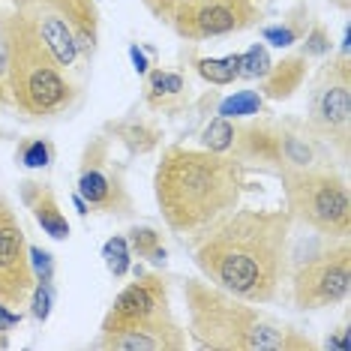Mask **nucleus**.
<instances>
[{"instance_id":"1","label":"nucleus","mask_w":351,"mask_h":351,"mask_svg":"<svg viewBox=\"0 0 351 351\" xmlns=\"http://www.w3.org/2000/svg\"><path fill=\"white\" fill-rule=\"evenodd\" d=\"M289 237V210H231L202 234L195 265L217 289L261 306L276 300L285 279Z\"/></svg>"},{"instance_id":"2","label":"nucleus","mask_w":351,"mask_h":351,"mask_svg":"<svg viewBox=\"0 0 351 351\" xmlns=\"http://www.w3.org/2000/svg\"><path fill=\"white\" fill-rule=\"evenodd\" d=\"M154 189L165 226L180 237H202L237 207L246 171L241 159L228 154L169 147L156 165Z\"/></svg>"},{"instance_id":"3","label":"nucleus","mask_w":351,"mask_h":351,"mask_svg":"<svg viewBox=\"0 0 351 351\" xmlns=\"http://www.w3.org/2000/svg\"><path fill=\"white\" fill-rule=\"evenodd\" d=\"M189 313V337L198 348L210 351H298L315 348L298 327L279 322L258 309V303L241 300L213 282H183Z\"/></svg>"},{"instance_id":"4","label":"nucleus","mask_w":351,"mask_h":351,"mask_svg":"<svg viewBox=\"0 0 351 351\" xmlns=\"http://www.w3.org/2000/svg\"><path fill=\"white\" fill-rule=\"evenodd\" d=\"M130 282L108 306L99 327V348L111 351H178L186 346V333L174 322L169 289L159 276H141Z\"/></svg>"},{"instance_id":"5","label":"nucleus","mask_w":351,"mask_h":351,"mask_svg":"<svg viewBox=\"0 0 351 351\" xmlns=\"http://www.w3.org/2000/svg\"><path fill=\"white\" fill-rule=\"evenodd\" d=\"M10 45V93L12 106L34 117L58 114L73 102V84L51 54L49 43L30 19H12L3 27Z\"/></svg>"},{"instance_id":"6","label":"nucleus","mask_w":351,"mask_h":351,"mask_svg":"<svg viewBox=\"0 0 351 351\" xmlns=\"http://www.w3.org/2000/svg\"><path fill=\"white\" fill-rule=\"evenodd\" d=\"M279 178L285 186L291 222H303L327 237H348L351 198L342 174L306 165V169H282Z\"/></svg>"},{"instance_id":"7","label":"nucleus","mask_w":351,"mask_h":351,"mask_svg":"<svg viewBox=\"0 0 351 351\" xmlns=\"http://www.w3.org/2000/svg\"><path fill=\"white\" fill-rule=\"evenodd\" d=\"M351 291V250L348 237H339L337 246L315 252L294 270L291 294L300 309L337 306Z\"/></svg>"},{"instance_id":"8","label":"nucleus","mask_w":351,"mask_h":351,"mask_svg":"<svg viewBox=\"0 0 351 351\" xmlns=\"http://www.w3.org/2000/svg\"><path fill=\"white\" fill-rule=\"evenodd\" d=\"M348 121H351V73L342 54L339 63H330L322 75V84L313 93L309 126L315 135L337 141L339 150L348 147Z\"/></svg>"},{"instance_id":"9","label":"nucleus","mask_w":351,"mask_h":351,"mask_svg":"<svg viewBox=\"0 0 351 351\" xmlns=\"http://www.w3.org/2000/svg\"><path fill=\"white\" fill-rule=\"evenodd\" d=\"M34 267L27 258V241L12 204L0 198V303L25 306L34 291Z\"/></svg>"},{"instance_id":"10","label":"nucleus","mask_w":351,"mask_h":351,"mask_svg":"<svg viewBox=\"0 0 351 351\" xmlns=\"http://www.w3.org/2000/svg\"><path fill=\"white\" fill-rule=\"evenodd\" d=\"M250 19V0H189L174 12V27L186 39H210L246 27Z\"/></svg>"},{"instance_id":"11","label":"nucleus","mask_w":351,"mask_h":351,"mask_svg":"<svg viewBox=\"0 0 351 351\" xmlns=\"http://www.w3.org/2000/svg\"><path fill=\"white\" fill-rule=\"evenodd\" d=\"M78 195L87 207H97L102 213H126L130 207V193L123 186L121 169L106 156V147H90L84 154V165L78 174Z\"/></svg>"},{"instance_id":"12","label":"nucleus","mask_w":351,"mask_h":351,"mask_svg":"<svg viewBox=\"0 0 351 351\" xmlns=\"http://www.w3.org/2000/svg\"><path fill=\"white\" fill-rule=\"evenodd\" d=\"M25 202L34 213V219L39 222V228L45 231L54 241H66L69 237V219L63 217L58 198L45 183H25Z\"/></svg>"},{"instance_id":"13","label":"nucleus","mask_w":351,"mask_h":351,"mask_svg":"<svg viewBox=\"0 0 351 351\" xmlns=\"http://www.w3.org/2000/svg\"><path fill=\"white\" fill-rule=\"evenodd\" d=\"M306 78V58H285L282 63H270L267 75H265V93L267 99H285L303 84Z\"/></svg>"},{"instance_id":"14","label":"nucleus","mask_w":351,"mask_h":351,"mask_svg":"<svg viewBox=\"0 0 351 351\" xmlns=\"http://www.w3.org/2000/svg\"><path fill=\"white\" fill-rule=\"evenodd\" d=\"M195 69L204 82L210 84H231L241 75V54H228V58H202L195 60Z\"/></svg>"},{"instance_id":"15","label":"nucleus","mask_w":351,"mask_h":351,"mask_svg":"<svg viewBox=\"0 0 351 351\" xmlns=\"http://www.w3.org/2000/svg\"><path fill=\"white\" fill-rule=\"evenodd\" d=\"M130 250L138 252L141 258H147L150 265H156V267H165V261H169L162 237H159L154 228H132L130 231Z\"/></svg>"},{"instance_id":"16","label":"nucleus","mask_w":351,"mask_h":351,"mask_svg":"<svg viewBox=\"0 0 351 351\" xmlns=\"http://www.w3.org/2000/svg\"><path fill=\"white\" fill-rule=\"evenodd\" d=\"M261 106H265V97L258 90H237L234 97L219 102V117H252L258 114Z\"/></svg>"},{"instance_id":"17","label":"nucleus","mask_w":351,"mask_h":351,"mask_svg":"<svg viewBox=\"0 0 351 351\" xmlns=\"http://www.w3.org/2000/svg\"><path fill=\"white\" fill-rule=\"evenodd\" d=\"M102 258H106V267L111 276H126L132 267V250H130V241L121 234H114L111 241H106V246H102Z\"/></svg>"},{"instance_id":"18","label":"nucleus","mask_w":351,"mask_h":351,"mask_svg":"<svg viewBox=\"0 0 351 351\" xmlns=\"http://www.w3.org/2000/svg\"><path fill=\"white\" fill-rule=\"evenodd\" d=\"M204 150H213V154H228L234 147V123L228 117H217V121L207 123V130L202 135Z\"/></svg>"},{"instance_id":"19","label":"nucleus","mask_w":351,"mask_h":351,"mask_svg":"<svg viewBox=\"0 0 351 351\" xmlns=\"http://www.w3.org/2000/svg\"><path fill=\"white\" fill-rule=\"evenodd\" d=\"M147 97L154 106H159V99H169V97H180L183 93V78L178 73H162V69H154L147 82Z\"/></svg>"},{"instance_id":"20","label":"nucleus","mask_w":351,"mask_h":351,"mask_svg":"<svg viewBox=\"0 0 351 351\" xmlns=\"http://www.w3.org/2000/svg\"><path fill=\"white\" fill-rule=\"evenodd\" d=\"M270 54H267V49L265 45H252L250 51H243L241 54V75L237 78H265L267 75V69H270Z\"/></svg>"},{"instance_id":"21","label":"nucleus","mask_w":351,"mask_h":351,"mask_svg":"<svg viewBox=\"0 0 351 351\" xmlns=\"http://www.w3.org/2000/svg\"><path fill=\"white\" fill-rule=\"evenodd\" d=\"M30 313H34L36 322H45L51 315V306H54V285L51 279H36L34 282V291H30Z\"/></svg>"},{"instance_id":"22","label":"nucleus","mask_w":351,"mask_h":351,"mask_svg":"<svg viewBox=\"0 0 351 351\" xmlns=\"http://www.w3.org/2000/svg\"><path fill=\"white\" fill-rule=\"evenodd\" d=\"M19 156H21L25 169H45V165L51 162V145L45 138H34V141H27V145H21Z\"/></svg>"},{"instance_id":"23","label":"nucleus","mask_w":351,"mask_h":351,"mask_svg":"<svg viewBox=\"0 0 351 351\" xmlns=\"http://www.w3.org/2000/svg\"><path fill=\"white\" fill-rule=\"evenodd\" d=\"M327 51H330V39H327L322 25H315L306 34V43H303V58H324Z\"/></svg>"},{"instance_id":"24","label":"nucleus","mask_w":351,"mask_h":351,"mask_svg":"<svg viewBox=\"0 0 351 351\" xmlns=\"http://www.w3.org/2000/svg\"><path fill=\"white\" fill-rule=\"evenodd\" d=\"M0 102H12L10 93V45H6V34L0 27Z\"/></svg>"},{"instance_id":"25","label":"nucleus","mask_w":351,"mask_h":351,"mask_svg":"<svg viewBox=\"0 0 351 351\" xmlns=\"http://www.w3.org/2000/svg\"><path fill=\"white\" fill-rule=\"evenodd\" d=\"M27 258H30V267H34V276L36 279H51L54 276V261L51 255L39 246H27Z\"/></svg>"},{"instance_id":"26","label":"nucleus","mask_w":351,"mask_h":351,"mask_svg":"<svg viewBox=\"0 0 351 351\" xmlns=\"http://www.w3.org/2000/svg\"><path fill=\"white\" fill-rule=\"evenodd\" d=\"M261 36H265L270 45H276V49H289V45H294L300 39V30L298 27H265Z\"/></svg>"},{"instance_id":"27","label":"nucleus","mask_w":351,"mask_h":351,"mask_svg":"<svg viewBox=\"0 0 351 351\" xmlns=\"http://www.w3.org/2000/svg\"><path fill=\"white\" fill-rule=\"evenodd\" d=\"M19 322H21V313H15L12 306L0 303V348L6 346V333H10V327H15Z\"/></svg>"},{"instance_id":"28","label":"nucleus","mask_w":351,"mask_h":351,"mask_svg":"<svg viewBox=\"0 0 351 351\" xmlns=\"http://www.w3.org/2000/svg\"><path fill=\"white\" fill-rule=\"evenodd\" d=\"M130 58H132V66H135V73H138V75H145L147 69H150V63H147V58H145V51H141L138 45H130Z\"/></svg>"},{"instance_id":"29","label":"nucleus","mask_w":351,"mask_h":351,"mask_svg":"<svg viewBox=\"0 0 351 351\" xmlns=\"http://www.w3.org/2000/svg\"><path fill=\"white\" fill-rule=\"evenodd\" d=\"M324 346H327V348H342V351H346V348H348V327L342 324L339 330H337V333H333L330 339L324 342Z\"/></svg>"}]
</instances>
